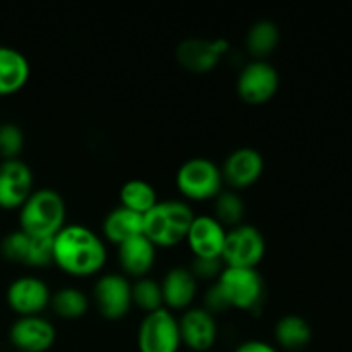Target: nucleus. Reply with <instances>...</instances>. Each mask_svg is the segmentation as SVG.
<instances>
[{
  "label": "nucleus",
  "mask_w": 352,
  "mask_h": 352,
  "mask_svg": "<svg viewBox=\"0 0 352 352\" xmlns=\"http://www.w3.org/2000/svg\"><path fill=\"white\" fill-rule=\"evenodd\" d=\"M107 258L109 253L103 237L86 226L69 223L54 237V265L69 277L100 275Z\"/></svg>",
  "instance_id": "1"
},
{
  "label": "nucleus",
  "mask_w": 352,
  "mask_h": 352,
  "mask_svg": "<svg viewBox=\"0 0 352 352\" xmlns=\"http://www.w3.org/2000/svg\"><path fill=\"white\" fill-rule=\"evenodd\" d=\"M67 205L58 191L40 188L19 210V229L38 239H54L67 223Z\"/></svg>",
  "instance_id": "2"
},
{
  "label": "nucleus",
  "mask_w": 352,
  "mask_h": 352,
  "mask_svg": "<svg viewBox=\"0 0 352 352\" xmlns=\"http://www.w3.org/2000/svg\"><path fill=\"white\" fill-rule=\"evenodd\" d=\"M192 220L195 212L184 199L158 201L143 217V236L157 250H168L184 243Z\"/></svg>",
  "instance_id": "3"
},
{
  "label": "nucleus",
  "mask_w": 352,
  "mask_h": 352,
  "mask_svg": "<svg viewBox=\"0 0 352 352\" xmlns=\"http://www.w3.org/2000/svg\"><path fill=\"white\" fill-rule=\"evenodd\" d=\"M175 186L184 201H213L223 191L220 165L205 157L186 160L175 174Z\"/></svg>",
  "instance_id": "4"
},
{
  "label": "nucleus",
  "mask_w": 352,
  "mask_h": 352,
  "mask_svg": "<svg viewBox=\"0 0 352 352\" xmlns=\"http://www.w3.org/2000/svg\"><path fill=\"white\" fill-rule=\"evenodd\" d=\"M215 285L226 299L229 309L251 311L263 299L265 284L256 268L226 267Z\"/></svg>",
  "instance_id": "5"
},
{
  "label": "nucleus",
  "mask_w": 352,
  "mask_h": 352,
  "mask_svg": "<svg viewBox=\"0 0 352 352\" xmlns=\"http://www.w3.org/2000/svg\"><path fill=\"white\" fill-rule=\"evenodd\" d=\"M265 253H267V241L261 230L250 223H241L227 230L220 260L223 267L256 268L263 261Z\"/></svg>",
  "instance_id": "6"
},
{
  "label": "nucleus",
  "mask_w": 352,
  "mask_h": 352,
  "mask_svg": "<svg viewBox=\"0 0 352 352\" xmlns=\"http://www.w3.org/2000/svg\"><path fill=\"white\" fill-rule=\"evenodd\" d=\"M136 342L140 352H179L182 342L177 316L165 308L144 315Z\"/></svg>",
  "instance_id": "7"
},
{
  "label": "nucleus",
  "mask_w": 352,
  "mask_h": 352,
  "mask_svg": "<svg viewBox=\"0 0 352 352\" xmlns=\"http://www.w3.org/2000/svg\"><path fill=\"white\" fill-rule=\"evenodd\" d=\"M93 305L100 316L119 322L133 308V282L122 274H102L93 285Z\"/></svg>",
  "instance_id": "8"
},
{
  "label": "nucleus",
  "mask_w": 352,
  "mask_h": 352,
  "mask_svg": "<svg viewBox=\"0 0 352 352\" xmlns=\"http://www.w3.org/2000/svg\"><path fill=\"white\" fill-rule=\"evenodd\" d=\"M280 76L268 60H253L244 65L236 81L237 96L248 105H265L278 91Z\"/></svg>",
  "instance_id": "9"
},
{
  "label": "nucleus",
  "mask_w": 352,
  "mask_h": 352,
  "mask_svg": "<svg viewBox=\"0 0 352 352\" xmlns=\"http://www.w3.org/2000/svg\"><path fill=\"white\" fill-rule=\"evenodd\" d=\"M33 191V170L26 162L17 158L0 164V210L19 212Z\"/></svg>",
  "instance_id": "10"
},
{
  "label": "nucleus",
  "mask_w": 352,
  "mask_h": 352,
  "mask_svg": "<svg viewBox=\"0 0 352 352\" xmlns=\"http://www.w3.org/2000/svg\"><path fill=\"white\" fill-rule=\"evenodd\" d=\"M52 291L45 280L38 277H19L7 287V306L19 316H40L50 308Z\"/></svg>",
  "instance_id": "11"
},
{
  "label": "nucleus",
  "mask_w": 352,
  "mask_h": 352,
  "mask_svg": "<svg viewBox=\"0 0 352 352\" xmlns=\"http://www.w3.org/2000/svg\"><path fill=\"white\" fill-rule=\"evenodd\" d=\"M10 346L19 352H48L57 340L54 323L45 316H19L9 329Z\"/></svg>",
  "instance_id": "12"
},
{
  "label": "nucleus",
  "mask_w": 352,
  "mask_h": 352,
  "mask_svg": "<svg viewBox=\"0 0 352 352\" xmlns=\"http://www.w3.org/2000/svg\"><path fill=\"white\" fill-rule=\"evenodd\" d=\"M223 184L232 191H241L256 184L265 170V158L256 148L243 146L234 150L220 167Z\"/></svg>",
  "instance_id": "13"
},
{
  "label": "nucleus",
  "mask_w": 352,
  "mask_h": 352,
  "mask_svg": "<svg viewBox=\"0 0 352 352\" xmlns=\"http://www.w3.org/2000/svg\"><path fill=\"white\" fill-rule=\"evenodd\" d=\"M179 320L182 346L192 352H210L219 339V323L215 315L205 308H189Z\"/></svg>",
  "instance_id": "14"
},
{
  "label": "nucleus",
  "mask_w": 352,
  "mask_h": 352,
  "mask_svg": "<svg viewBox=\"0 0 352 352\" xmlns=\"http://www.w3.org/2000/svg\"><path fill=\"white\" fill-rule=\"evenodd\" d=\"M229 50L226 40H206V38H188L175 48L179 65L195 74H206L219 65L220 58Z\"/></svg>",
  "instance_id": "15"
},
{
  "label": "nucleus",
  "mask_w": 352,
  "mask_h": 352,
  "mask_svg": "<svg viewBox=\"0 0 352 352\" xmlns=\"http://www.w3.org/2000/svg\"><path fill=\"white\" fill-rule=\"evenodd\" d=\"M226 237L227 229L212 215H195V220L186 236V244L191 250L192 258L220 260Z\"/></svg>",
  "instance_id": "16"
},
{
  "label": "nucleus",
  "mask_w": 352,
  "mask_h": 352,
  "mask_svg": "<svg viewBox=\"0 0 352 352\" xmlns=\"http://www.w3.org/2000/svg\"><path fill=\"white\" fill-rule=\"evenodd\" d=\"M164 308L168 311H186L192 308L198 294V280L188 267H175L165 274L160 282Z\"/></svg>",
  "instance_id": "17"
},
{
  "label": "nucleus",
  "mask_w": 352,
  "mask_h": 352,
  "mask_svg": "<svg viewBox=\"0 0 352 352\" xmlns=\"http://www.w3.org/2000/svg\"><path fill=\"white\" fill-rule=\"evenodd\" d=\"M117 261L127 278L148 277L157 261V248L144 236H138L117 248Z\"/></svg>",
  "instance_id": "18"
},
{
  "label": "nucleus",
  "mask_w": 352,
  "mask_h": 352,
  "mask_svg": "<svg viewBox=\"0 0 352 352\" xmlns=\"http://www.w3.org/2000/svg\"><path fill=\"white\" fill-rule=\"evenodd\" d=\"M30 60L23 52L0 45V96H12L28 85Z\"/></svg>",
  "instance_id": "19"
},
{
  "label": "nucleus",
  "mask_w": 352,
  "mask_h": 352,
  "mask_svg": "<svg viewBox=\"0 0 352 352\" xmlns=\"http://www.w3.org/2000/svg\"><path fill=\"white\" fill-rule=\"evenodd\" d=\"M138 236H143V215L131 212L124 206H116L105 215L102 222V237L110 244L127 243Z\"/></svg>",
  "instance_id": "20"
},
{
  "label": "nucleus",
  "mask_w": 352,
  "mask_h": 352,
  "mask_svg": "<svg viewBox=\"0 0 352 352\" xmlns=\"http://www.w3.org/2000/svg\"><path fill=\"white\" fill-rule=\"evenodd\" d=\"M313 329L308 320L299 315H285L275 325V342L291 352L302 351L311 344Z\"/></svg>",
  "instance_id": "21"
},
{
  "label": "nucleus",
  "mask_w": 352,
  "mask_h": 352,
  "mask_svg": "<svg viewBox=\"0 0 352 352\" xmlns=\"http://www.w3.org/2000/svg\"><path fill=\"white\" fill-rule=\"evenodd\" d=\"M280 41L278 26L270 19L256 21L248 30L246 50L253 57V60H267Z\"/></svg>",
  "instance_id": "22"
},
{
  "label": "nucleus",
  "mask_w": 352,
  "mask_h": 352,
  "mask_svg": "<svg viewBox=\"0 0 352 352\" xmlns=\"http://www.w3.org/2000/svg\"><path fill=\"white\" fill-rule=\"evenodd\" d=\"M89 301L88 296L78 287H60L52 294L50 299V308L55 315L60 320H67V322H76L81 320L86 313L89 311Z\"/></svg>",
  "instance_id": "23"
},
{
  "label": "nucleus",
  "mask_w": 352,
  "mask_h": 352,
  "mask_svg": "<svg viewBox=\"0 0 352 352\" xmlns=\"http://www.w3.org/2000/svg\"><path fill=\"white\" fill-rule=\"evenodd\" d=\"M119 199L120 206L143 217L160 201L157 189L143 179H129L124 182L119 191Z\"/></svg>",
  "instance_id": "24"
},
{
  "label": "nucleus",
  "mask_w": 352,
  "mask_h": 352,
  "mask_svg": "<svg viewBox=\"0 0 352 352\" xmlns=\"http://www.w3.org/2000/svg\"><path fill=\"white\" fill-rule=\"evenodd\" d=\"M213 219L222 223L227 230L244 223L246 217V203L243 196L232 189H223L215 199H213Z\"/></svg>",
  "instance_id": "25"
},
{
  "label": "nucleus",
  "mask_w": 352,
  "mask_h": 352,
  "mask_svg": "<svg viewBox=\"0 0 352 352\" xmlns=\"http://www.w3.org/2000/svg\"><path fill=\"white\" fill-rule=\"evenodd\" d=\"M133 306L140 308L141 311L153 313L164 308V298H162L160 282L150 277L138 278L133 282Z\"/></svg>",
  "instance_id": "26"
},
{
  "label": "nucleus",
  "mask_w": 352,
  "mask_h": 352,
  "mask_svg": "<svg viewBox=\"0 0 352 352\" xmlns=\"http://www.w3.org/2000/svg\"><path fill=\"white\" fill-rule=\"evenodd\" d=\"M31 239H33V237L28 236V234L23 232L21 229L12 230V232H9L2 241H0V254H2L3 260H7L9 263L24 265V267H26L28 254H30L31 248Z\"/></svg>",
  "instance_id": "27"
},
{
  "label": "nucleus",
  "mask_w": 352,
  "mask_h": 352,
  "mask_svg": "<svg viewBox=\"0 0 352 352\" xmlns=\"http://www.w3.org/2000/svg\"><path fill=\"white\" fill-rule=\"evenodd\" d=\"M24 133L17 124H0V158L3 160H17L24 150Z\"/></svg>",
  "instance_id": "28"
},
{
  "label": "nucleus",
  "mask_w": 352,
  "mask_h": 352,
  "mask_svg": "<svg viewBox=\"0 0 352 352\" xmlns=\"http://www.w3.org/2000/svg\"><path fill=\"white\" fill-rule=\"evenodd\" d=\"M191 270V274L195 275L196 280H213L217 282V278L220 277L223 267L222 260H215V258H192L191 267H188Z\"/></svg>",
  "instance_id": "29"
},
{
  "label": "nucleus",
  "mask_w": 352,
  "mask_h": 352,
  "mask_svg": "<svg viewBox=\"0 0 352 352\" xmlns=\"http://www.w3.org/2000/svg\"><path fill=\"white\" fill-rule=\"evenodd\" d=\"M203 308H205L206 311L212 313V315H219V313H223L229 309V306H227L223 296L220 294V291H219V287L215 285V282H213L212 287L206 291L205 306H203Z\"/></svg>",
  "instance_id": "30"
},
{
  "label": "nucleus",
  "mask_w": 352,
  "mask_h": 352,
  "mask_svg": "<svg viewBox=\"0 0 352 352\" xmlns=\"http://www.w3.org/2000/svg\"><path fill=\"white\" fill-rule=\"evenodd\" d=\"M234 352H278V349L275 346H272L270 342H267V340L253 339L239 344Z\"/></svg>",
  "instance_id": "31"
}]
</instances>
